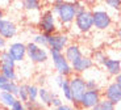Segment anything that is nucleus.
Returning a JSON list of instances; mask_svg holds the SVG:
<instances>
[{
	"label": "nucleus",
	"instance_id": "7ed1b4c3",
	"mask_svg": "<svg viewBox=\"0 0 121 110\" xmlns=\"http://www.w3.org/2000/svg\"><path fill=\"white\" fill-rule=\"evenodd\" d=\"M49 55L53 60V65H54L55 71L58 72V75L63 76V77L70 79L74 75L73 72V67L67 62V59L65 58L63 53H58L54 50H49Z\"/></svg>",
	"mask_w": 121,
	"mask_h": 110
},
{
	"label": "nucleus",
	"instance_id": "ea45409f",
	"mask_svg": "<svg viewBox=\"0 0 121 110\" xmlns=\"http://www.w3.org/2000/svg\"><path fill=\"white\" fill-rule=\"evenodd\" d=\"M115 79H116V80H115V83H117L118 85L121 86V73H120V75H117V76H116Z\"/></svg>",
	"mask_w": 121,
	"mask_h": 110
},
{
	"label": "nucleus",
	"instance_id": "5701e85b",
	"mask_svg": "<svg viewBox=\"0 0 121 110\" xmlns=\"http://www.w3.org/2000/svg\"><path fill=\"white\" fill-rule=\"evenodd\" d=\"M38 90L39 86L36 84H28V98L30 102H34L38 100Z\"/></svg>",
	"mask_w": 121,
	"mask_h": 110
},
{
	"label": "nucleus",
	"instance_id": "f03ea898",
	"mask_svg": "<svg viewBox=\"0 0 121 110\" xmlns=\"http://www.w3.org/2000/svg\"><path fill=\"white\" fill-rule=\"evenodd\" d=\"M70 81V90H71V102L74 104L75 110L79 107V102L87 92L86 88V79L82 75H75L74 73L71 77L69 79Z\"/></svg>",
	"mask_w": 121,
	"mask_h": 110
},
{
	"label": "nucleus",
	"instance_id": "f8f14e48",
	"mask_svg": "<svg viewBox=\"0 0 121 110\" xmlns=\"http://www.w3.org/2000/svg\"><path fill=\"white\" fill-rule=\"evenodd\" d=\"M7 51L9 53V55L12 57V59L17 62H22L26 58V45L22 42H12L8 46Z\"/></svg>",
	"mask_w": 121,
	"mask_h": 110
},
{
	"label": "nucleus",
	"instance_id": "dca6fc26",
	"mask_svg": "<svg viewBox=\"0 0 121 110\" xmlns=\"http://www.w3.org/2000/svg\"><path fill=\"white\" fill-rule=\"evenodd\" d=\"M55 96H57L55 93H53L52 90L46 89L45 86H43V88H39V90H38V100H39V102L42 105H45V106H52V101Z\"/></svg>",
	"mask_w": 121,
	"mask_h": 110
},
{
	"label": "nucleus",
	"instance_id": "39448f33",
	"mask_svg": "<svg viewBox=\"0 0 121 110\" xmlns=\"http://www.w3.org/2000/svg\"><path fill=\"white\" fill-rule=\"evenodd\" d=\"M26 57L33 63L41 64V63L48 62L49 59V51L43 47H39L33 42L26 43Z\"/></svg>",
	"mask_w": 121,
	"mask_h": 110
},
{
	"label": "nucleus",
	"instance_id": "aec40b11",
	"mask_svg": "<svg viewBox=\"0 0 121 110\" xmlns=\"http://www.w3.org/2000/svg\"><path fill=\"white\" fill-rule=\"evenodd\" d=\"M18 89H20V84L17 81H8L7 84L0 86V92H8L16 97L18 94Z\"/></svg>",
	"mask_w": 121,
	"mask_h": 110
},
{
	"label": "nucleus",
	"instance_id": "423d86ee",
	"mask_svg": "<svg viewBox=\"0 0 121 110\" xmlns=\"http://www.w3.org/2000/svg\"><path fill=\"white\" fill-rule=\"evenodd\" d=\"M48 45L49 50H54L58 53H63L65 49L70 45V38L65 33H54L48 36Z\"/></svg>",
	"mask_w": 121,
	"mask_h": 110
},
{
	"label": "nucleus",
	"instance_id": "f3484780",
	"mask_svg": "<svg viewBox=\"0 0 121 110\" xmlns=\"http://www.w3.org/2000/svg\"><path fill=\"white\" fill-rule=\"evenodd\" d=\"M17 97L8 92H0V106H3L4 109L9 110L12 107V105L16 102Z\"/></svg>",
	"mask_w": 121,
	"mask_h": 110
},
{
	"label": "nucleus",
	"instance_id": "c756f323",
	"mask_svg": "<svg viewBox=\"0 0 121 110\" xmlns=\"http://www.w3.org/2000/svg\"><path fill=\"white\" fill-rule=\"evenodd\" d=\"M105 5L115 9V11H120L121 9V0H107Z\"/></svg>",
	"mask_w": 121,
	"mask_h": 110
},
{
	"label": "nucleus",
	"instance_id": "4468645a",
	"mask_svg": "<svg viewBox=\"0 0 121 110\" xmlns=\"http://www.w3.org/2000/svg\"><path fill=\"white\" fill-rule=\"evenodd\" d=\"M63 55L67 59V62H69L70 64H73L74 62H76L78 59H80L84 54L82 53V49H80L79 45H76V43H70V45L65 49Z\"/></svg>",
	"mask_w": 121,
	"mask_h": 110
},
{
	"label": "nucleus",
	"instance_id": "ddd939ff",
	"mask_svg": "<svg viewBox=\"0 0 121 110\" xmlns=\"http://www.w3.org/2000/svg\"><path fill=\"white\" fill-rule=\"evenodd\" d=\"M94 65H95V63H94V60H92V58L87 57V55H83L80 59L74 62L73 64H71V67H73V72L75 75H82V73H84L86 71L91 69Z\"/></svg>",
	"mask_w": 121,
	"mask_h": 110
},
{
	"label": "nucleus",
	"instance_id": "4be33fe9",
	"mask_svg": "<svg viewBox=\"0 0 121 110\" xmlns=\"http://www.w3.org/2000/svg\"><path fill=\"white\" fill-rule=\"evenodd\" d=\"M91 110H116V105H113L112 102L105 100V98H101L99 104L96 106H94Z\"/></svg>",
	"mask_w": 121,
	"mask_h": 110
},
{
	"label": "nucleus",
	"instance_id": "2eb2a0df",
	"mask_svg": "<svg viewBox=\"0 0 121 110\" xmlns=\"http://www.w3.org/2000/svg\"><path fill=\"white\" fill-rule=\"evenodd\" d=\"M103 68L105 69V72L109 76H117L121 73V60L120 59H113V58H107L104 60Z\"/></svg>",
	"mask_w": 121,
	"mask_h": 110
},
{
	"label": "nucleus",
	"instance_id": "9b49d317",
	"mask_svg": "<svg viewBox=\"0 0 121 110\" xmlns=\"http://www.w3.org/2000/svg\"><path fill=\"white\" fill-rule=\"evenodd\" d=\"M18 28L15 24V21L9 20V18H4L0 22V37H3L4 39H12L17 36Z\"/></svg>",
	"mask_w": 121,
	"mask_h": 110
},
{
	"label": "nucleus",
	"instance_id": "9d476101",
	"mask_svg": "<svg viewBox=\"0 0 121 110\" xmlns=\"http://www.w3.org/2000/svg\"><path fill=\"white\" fill-rule=\"evenodd\" d=\"M103 96L105 100L111 101L113 105H117L121 102V86L117 83L112 81L105 86V89L103 92Z\"/></svg>",
	"mask_w": 121,
	"mask_h": 110
},
{
	"label": "nucleus",
	"instance_id": "412c9836",
	"mask_svg": "<svg viewBox=\"0 0 121 110\" xmlns=\"http://www.w3.org/2000/svg\"><path fill=\"white\" fill-rule=\"evenodd\" d=\"M0 73L8 81H17V72L16 68H8V67H1L0 68Z\"/></svg>",
	"mask_w": 121,
	"mask_h": 110
},
{
	"label": "nucleus",
	"instance_id": "1a4fd4ad",
	"mask_svg": "<svg viewBox=\"0 0 121 110\" xmlns=\"http://www.w3.org/2000/svg\"><path fill=\"white\" fill-rule=\"evenodd\" d=\"M103 93L100 90H87L84 93V96L82 97L80 102H79V107L84 110H91L94 106H96L99 104V101L101 100Z\"/></svg>",
	"mask_w": 121,
	"mask_h": 110
},
{
	"label": "nucleus",
	"instance_id": "f257e3e1",
	"mask_svg": "<svg viewBox=\"0 0 121 110\" xmlns=\"http://www.w3.org/2000/svg\"><path fill=\"white\" fill-rule=\"evenodd\" d=\"M54 12L57 20L59 21L62 25L69 26V25L74 24V20L76 17V11L74 8L73 1H63V0H55L52 3V8Z\"/></svg>",
	"mask_w": 121,
	"mask_h": 110
},
{
	"label": "nucleus",
	"instance_id": "2f4dec72",
	"mask_svg": "<svg viewBox=\"0 0 121 110\" xmlns=\"http://www.w3.org/2000/svg\"><path fill=\"white\" fill-rule=\"evenodd\" d=\"M9 110H26V107H25L24 102H21L20 100H16V102L12 105V107Z\"/></svg>",
	"mask_w": 121,
	"mask_h": 110
},
{
	"label": "nucleus",
	"instance_id": "cd10ccee",
	"mask_svg": "<svg viewBox=\"0 0 121 110\" xmlns=\"http://www.w3.org/2000/svg\"><path fill=\"white\" fill-rule=\"evenodd\" d=\"M25 107H26V110H45V105H42L39 101H34V102L28 101L25 104Z\"/></svg>",
	"mask_w": 121,
	"mask_h": 110
},
{
	"label": "nucleus",
	"instance_id": "c9c22d12",
	"mask_svg": "<svg viewBox=\"0 0 121 110\" xmlns=\"http://www.w3.org/2000/svg\"><path fill=\"white\" fill-rule=\"evenodd\" d=\"M7 45H8V41H7V39H4L3 37H0V51L5 50Z\"/></svg>",
	"mask_w": 121,
	"mask_h": 110
},
{
	"label": "nucleus",
	"instance_id": "c85d7f7f",
	"mask_svg": "<svg viewBox=\"0 0 121 110\" xmlns=\"http://www.w3.org/2000/svg\"><path fill=\"white\" fill-rule=\"evenodd\" d=\"M86 88H87V90H100L99 83H97L96 79H87L86 80Z\"/></svg>",
	"mask_w": 121,
	"mask_h": 110
},
{
	"label": "nucleus",
	"instance_id": "20e7f679",
	"mask_svg": "<svg viewBox=\"0 0 121 110\" xmlns=\"http://www.w3.org/2000/svg\"><path fill=\"white\" fill-rule=\"evenodd\" d=\"M57 17L52 9H45L39 15L38 20V29L39 33H43L46 36L57 33Z\"/></svg>",
	"mask_w": 121,
	"mask_h": 110
},
{
	"label": "nucleus",
	"instance_id": "a878e982",
	"mask_svg": "<svg viewBox=\"0 0 121 110\" xmlns=\"http://www.w3.org/2000/svg\"><path fill=\"white\" fill-rule=\"evenodd\" d=\"M17 100H20V101L24 102V104H26V102L29 101V98H28V84H20Z\"/></svg>",
	"mask_w": 121,
	"mask_h": 110
},
{
	"label": "nucleus",
	"instance_id": "58836bf2",
	"mask_svg": "<svg viewBox=\"0 0 121 110\" xmlns=\"http://www.w3.org/2000/svg\"><path fill=\"white\" fill-rule=\"evenodd\" d=\"M4 18H5V12H4V9L0 7V22H1Z\"/></svg>",
	"mask_w": 121,
	"mask_h": 110
},
{
	"label": "nucleus",
	"instance_id": "bb28decb",
	"mask_svg": "<svg viewBox=\"0 0 121 110\" xmlns=\"http://www.w3.org/2000/svg\"><path fill=\"white\" fill-rule=\"evenodd\" d=\"M92 60H94V63H97V64H103L104 63V60L107 59V55H105V53H104L103 50H96V51H94L92 53Z\"/></svg>",
	"mask_w": 121,
	"mask_h": 110
},
{
	"label": "nucleus",
	"instance_id": "72a5a7b5",
	"mask_svg": "<svg viewBox=\"0 0 121 110\" xmlns=\"http://www.w3.org/2000/svg\"><path fill=\"white\" fill-rule=\"evenodd\" d=\"M45 83H46V77H45V76H43V75L38 76V79H37V84L39 85V88H43ZM37 84H36V85H37Z\"/></svg>",
	"mask_w": 121,
	"mask_h": 110
},
{
	"label": "nucleus",
	"instance_id": "b1692460",
	"mask_svg": "<svg viewBox=\"0 0 121 110\" xmlns=\"http://www.w3.org/2000/svg\"><path fill=\"white\" fill-rule=\"evenodd\" d=\"M33 43H36L37 46H39V47H43L49 49V45H48V36L46 34H43V33H38V34H36V36L33 37Z\"/></svg>",
	"mask_w": 121,
	"mask_h": 110
},
{
	"label": "nucleus",
	"instance_id": "7c9ffc66",
	"mask_svg": "<svg viewBox=\"0 0 121 110\" xmlns=\"http://www.w3.org/2000/svg\"><path fill=\"white\" fill-rule=\"evenodd\" d=\"M74 3V8H75L76 11V15H79V13L84 12V11H87V8H86V4L82 3V1H73Z\"/></svg>",
	"mask_w": 121,
	"mask_h": 110
},
{
	"label": "nucleus",
	"instance_id": "e433bc0d",
	"mask_svg": "<svg viewBox=\"0 0 121 110\" xmlns=\"http://www.w3.org/2000/svg\"><path fill=\"white\" fill-rule=\"evenodd\" d=\"M55 110H75V107H73V106H70V105H66V104H63L62 106H59V107H57Z\"/></svg>",
	"mask_w": 121,
	"mask_h": 110
},
{
	"label": "nucleus",
	"instance_id": "f704fd0d",
	"mask_svg": "<svg viewBox=\"0 0 121 110\" xmlns=\"http://www.w3.org/2000/svg\"><path fill=\"white\" fill-rule=\"evenodd\" d=\"M65 79H66V77H63V76H60V75H58L57 77H55V84H57V86H58V88H60V86H62V84H63Z\"/></svg>",
	"mask_w": 121,
	"mask_h": 110
},
{
	"label": "nucleus",
	"instance_id": "473e14b6",
	"mask_svg": "<svg viewBox=\"0 0 121 110\" xmlns=\"http://www.w3.org/2000/svg\"><path fill=\"white\" fill-rule=\"evenodd\" d=\"M62 105H63V101H62V100H60L59 97H57V96H55V97L53 98V101H52V106L57 109V107L62 106Z\"/></svg>",
	"mask_w": 121,
	"mask_h": 110
},
{
	"label": "nucleus",
	"instance_id": "a19ab883",
	"mask_svg": "<svg viewBox=\"0 0 121 110\" xmlns=\"http://www.w3.org/2000/svg\"><path fill=\"white\" fill-rule=\"evenodd\" d=\"M116 36H117V38H118V41H121V26L117 29V32H116Z\"/></svg>",
	"mask_w": 121,
	"mask_h": 110
},
{
	"label": "nucleus",
	"instance_id": "0eeeda50",
	"mask_svg": "<svg viewBox=\"0 0 121 110\" xmlns=\"http://www.w3.org/2000/svg\"><path fill=\"white\" fill-rule=\"evenodd\" d=\"M92 18H94V28L97 30H107L113 22L111 15L105 9H94Z\"/></svg>",
	"mask_w": 121,
	"mask_h": 110
},
{
	"label": "nucleus",
	"instance_id": "6ab92c4d",
	"mask_svg": "<svg viewBox=\"0 0 121 110\" xmlns=\"http://www.w3.org/2000/svg\"><path fill=\"white\" fill-rule=\"evenodd\" d=\"M21 7L25 9V11L34 12V11H41V8H42V3H41L39 0H22Z\"/></svg>",
	"mask_w": 121,
	"mask_h": 110
},
{
	"label": "nucleus",
	"instance_id": "4c0bfd02",
	"mask_svg": "<svg viewBox=\"0 0 121 110\" xmlns=\"http://www.w3.org/2000/svg\"><path fill=\"white\" fill-rule=\"evenodd\" d=\"M7 83H8V80H7V79L4 77V76H3L1 73H0V86L4 85V84H7Z\"/></svg>",
	"mask_w": 121,
	"mask_h": 110
},
{
	"label": "nucleus",
	"instance_id": "6e6552de",
	"mask_svg": "<svg viewBox=\"0 0 121 110\" xmlns=\"http://www.w3.org/2000/svg\"><path fill=\"white\" fill-rule=\"evenodd\" d=\"M74 25L80 33H88L94 28V18H92V11L87 9L84 12L76 15L74 20Z\"/></svg>",
	"mask_w": 121,
	"mask_h": 110
},
{
	"label": "nucleus",
	"instance_id": "393cba45",
	"mask_svg": "<svg viewBox=\"0 0 121 110\" xmlns=\"http://www.w3.org/2000/svg\"><path fill=\"white\" fill-rule=\"evenodd\" d=\"M60 89V92H62V94H63V97H65V100L66 101H70L71 102V90H70V81H69V79H65V81H63V84H62V86L59 88Z\"/></svg>",
	"mask_w": 121,
	"mask_h": 110
},
{
	"label": "nucleus",
	"instance_id": "a211bd4d",
	"mask_svg": "<svg viewBox=\"0 0 121 110\" xmlns=\"http://www.w3.org/2000/svg\"><path fill=\"white\" fill-rule=\"evenodd\" d=\"M0 63H1V67L16 68V62L12 59V57L9 55V53L7 50L0 51Z\"/></svg>",
	"mask_w": 121,
	"mask_h": 110
}]
</instances>
